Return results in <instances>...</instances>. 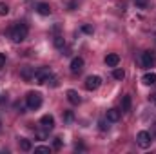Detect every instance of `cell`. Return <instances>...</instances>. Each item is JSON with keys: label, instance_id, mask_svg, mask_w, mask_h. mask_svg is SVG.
Masks as SVG:
<instances>
[{"label": "cell", "instance_id": "cell-1", "mask_svg": "<svg viewBox=\"0 0 156 154\" xmlns=\"http://www.w3.org/2000/svg\"><path fill=\"white\" fill-rule=\"evenodd\" d=\"M33 82H35V83H40V85H42V83H49V82H51V85H58L56 78L53 76V73H51L49 67H40V69H37Z\"/></svg>", "mask_w": 156, "mask_h": 154}, {"label": "cell", "instance_id": "cell-2", "mask_svg": "<svg viewBox=\"0 0 156 154\" xmlns=\"http://www.w3.org/2000/svg\"><path fill=\"white\" fill-rule=\"evenodd\" d=\"M9 38L13 40V42H16V44L24 42V40L27 38V26H26V24H16V26H13V27L9 29Z\"/></svg>", "mask_w": 156, "mask_h": 154}, {"label": "cell", "instance_id": "cell-3", "mask_svg": "<svg viewBox=\"0 0 156 154\" xmlns=\"http://www.w3.org/2000/svg\"><path fill=\"white\" fill-rule=\"evenodd\" d=\"M26 103H27V107L31 109V111H37L40 105H42V94L40 93H27V96H26Z\"/></svg>", "mask_w": 156, "mask_h": 154}, {"label": "cell", "instance_id": "cell-4", "mask_svg": "<svg viewBox=\"0 0 156 154\" xmlns=\"http://www.w3.org/2000/svg\"><path fill=\"white\" fill-rule=\"evenodd\" d=\"M136 143H138L142 149H149L151 143H153V136H151V132H147V131H140V132L136 134Z\"/></svg>", "mask_w": 156, "mask_h": 154}, {"label": "cell", "instance_id": "cell-5", "mask_svg": "<svg viewBox=\"0 0 156 154\" xmlns=\"http://www.w3.org/2000/svg\"><path fill=\"white\" fill-rule=\"evenodd\" d=\"M142 65L147 67V69L154 67L156 65V53H153V51H145V53H142Z\"/></svg>", "mask_w": 156, "mask_h": 154}, {"label": "cell", "instance_id": "cell-6", "mask_svg": "<svg viewBox=\"0 0 156 154\" xmlns=\"http://www.w3.org/2000/svg\"><path fill=\"white\" fill-rule=\"evenodd\" d=\"M85 89L87 91H96L100 85H102V78L100 76H96V75H91V76H87L85 78Z\"/></svg>", "mask_w": 156, "mask_h": 154}, {"label": "cell", "instance_id": "cell-7", "mask_svg": "<svg viewBox=\"0 0 156 154\" xmlns=\"http://www.w3.org/2000/svg\"><path fill=\"white\" fill-rule=\"evenodd\" d=\"M71 73L73 75H78V73H82V69H83V58L82 56H75L73 60H71Z\"/></svg>", "mask_w": 156, "mask_h": 154}, {"label": "cell", "instance_id": "cell-8", "mask_svg": "<svg viewBox=\"0 0 156 154\" xmlns=\"http://www.w3.org/2000/svg\"><path fill=\"white\" fill-rule=\"evenodd\" d=\"M40 125L45 129V131H51L53 127H55V118L51 114H44L42 118H40Z\"/></svg>", "mask_w": 156, "mask_h": 154}, {"label": "cell", "instance_id": "cell-9", "mask_svg": "<svg viewBox=\"0 0 156 154\" xmlns=\"http://www.w3.org/2000/svg\"><path fill=\"white\" fill-rule=\"evenodd\" d=\"M35 67H24L22 71H20V76L24 82H33V78H35Z\"/></svg>", "mask_w": 156, "mask_h": 154}, {"label": "cell", "instance_id": "cell-10", "mask_svg": "<svg viewBox=\"0 0 156 154\" xmlns=\"http://www.w3.org/2000/svg\"><path fill=\"white\" fill-rule=\"evenodd\" d=\"M37 13L42 15V16H49L51 15V5L47 2H38L37 4Z\"/></svg>", "mask_w": 156, "mask_h": 154}, {"label": "cell", "instance_id": "cell-11", "mask_svg": "<svg viewBox=\"0 0 156 154\" xmlns=\"http://www.w3.org/2000/svg\"><path fill=\"white\" fill-rule=\"evenodd\" d=\"M118 64H120V56L116 53H109L105 56V65L107 67H118Z\"/></svg>", "mask_w": 156, "mask_h": 154}, {"label": "cell", "instance_id": "cell-12", "mask_svg": "<svg viewBox=\"0 0 156 154\" xmlns=\"http://www.w3.org/2000/svg\"><path fill=\"white\" fill-rule=\"evenodd\" d=\"M67 100H69L73 105H80V103H82V98H80V94H78L75 89H69V91H67Z\"/></svg>", "mask_w": 156, "mask_h": 154}, {"label": "cell", "instance_id": "cell-13", "mask_svg": "<svg viewBox=\"0 0 156 154\" xmlns=\"http://www.w3.org/2000/svg\"><path fill=\"white\" fill-rule=\"evenodd\" d=\"M18 147H20V151L29 152V151L33 149V143H31V140H27V138H20V140H18Z\"/></svg>", "mask_w": 156, "mask_h": 154}, {"label": "cell", "instance_id": "cell-14", "mask_svg": "<svg viewBox=\"0 0 156 154\" xmlns=\"http://www.w3.org/2000/svg\"><path fill=\"white\" fill-rule=\"evenodd\" d=\"M105 118H107L111 123H116L118 120H120V111H118V109H109L107 114H105Z\"/></svg>", "mask_w": 156, "mask_h": 154}, {"label": "cell", "instance_id": "cell-15", "mask_svg": "<svg viewBox=\"0 0 156 154\" xmlns=\"http://www.w3.org/2000/svg\"><path fill=\"white\" fill-rule=\"evenodd\" d=\"M131 103H133L131 96H129V94H125V96H123V100H122V111H123V113H129V111H131Z\"/></svg>", "mask_w": 156, "mask_h": 154}, {"label": "cell", "instance_id": "cell-16", "mask_svg": "<svg viewBox=\"0 0 156 154\" xmlns=\"http://www.w3.org/2000/svg\"><path fill=\"white\" fill-rule=\"evenodd\" d=\"M142 82H144L145 85H153V83H156V73H145L144 78H142Z\"/></svg>", "mask_w": 156, "mask_h": 154}, {"label": "cell", "instance_id": "cell-17", "mask_svg": "<svg viewBox=\"0 0 156 154\" xmlns=\"http://www.w3.org/2000/svg\"><path fill=\"white\" fill-rule=\"evenodd\" d=\"M113 78H115V80H123V78H125V71L115 67V71H113Z\"/></svg>", "mask_w": 156, "mask_h": 154}, {"label": "cell", "instance_id": "cell-18", "mask_svg": "<svg viewBox=\"0 0 156 154\" xmlns=\"http://www.w3.org/2000/svg\"><path fill=\"white\" fill-rule=\"evenodd\" d=\"M55 47H56V49H64V47H66L64 37H55Z\"/></svg>", "mask_w": 156, "mask_h": 154}, {"label": "cell", "instance_id": "cell-19", "mask_svg": "<svg viewBox=\"0 0 156 154\" xmlns=\"http://www.w3.org/2000/svg\"><path fill=\"white\" fill-rule=\"evenodd\" d=\"M62 120H64V123H71V121L75 120L73 111H66V113H64V116H62Z\"/></svg>", "mask_w": 156, "mask_h": 154}, {"label": "cell", "instance_id": "cell-20", "mask_svg": "<svg viewBox=\"0 0 156 154\" xmlns=\"http://www.w3.org/2000/svg\"><path fill=\"white\" fill-rule=\"evenodd\" d=\"M9 13V5L5 2H0V16H5Z\"/></svg>", "mask_w": 156, "mask_h": 154}, {"label": "cell", "instance_id": "cell-21", "mask_svg": "<svg viewBox=\"0 0 156 154\" xmlns=\"http://www.w3.org/2000/svg\"><path fill=\"white\" fill-rule=\"evenodd\" d=\"M109 123H111V121H109L107 118H105V120H100V121H98V125H100V131H107V129H109Z\"/></svg>", "mask_w": 156, "mask_h": 154}, {"label": "cell", "instance_id": "cell-22", "mask_svg": "<svg viewBox=\"0 0 156 154\" xmlns=\"http://www.w3.org/2000/svg\"><path fill=\"white\" fill-rule=\"evenodd\" d=\"M134 5H136V7H142V9H145V7L149 5V2H147V0H134Z\"/></svg>", "mask_w": 156, "mask_h": 154}, {"label": "cell", "instance_id": "cell-23", "mask_svg": "<svg viewBox=\"0 0 156 154\" xmlns=\"http://www.w3.org/2000/svg\"><path fill=\"white\" fill-rule=\"evenodd\" d=\"M35 152H45V154H49V152H51V149H49V147L40 145V147H37V149H35Z\"/></svg>", "mask_w": 156, "mask_h": 154}, {"label": "cell", "instance_id": "cell-24", "mask_svg": "<svg viewBox=\"0 0 156 154\" xmlns=\"http://www.w3.org/2000/svg\"><path fill=\"white\" fill-rule=\"evenodd\" d=\"M82 31H83L85 35H93V31H94V29H93L91 26H87V24H85V26H82Z\"/></svg>", "mask_w": 156, "mask_h": 154}, {"label": "cell", "instance_id": "cell-25", "mask_svg": "<svg viewBox=\"0 0 156 154\" xmlns=\"http://www.w3.org/2000/svg\"><path fill=\"white\" fill-rule=\"evenodd\" d=\"M53 147H55V149H60V147H62V140H60V138H55Z\"/></svg>", "mask_w": 156, "mask_h": 154}, {"label": "cell", "instance_id": "cell-26", "mask_svg": "<svg viewBox=\"0 0 156 154\" xmlns=\"http://www.w3.org/2000/svg\"><path fill=\"white\" fill-rule=\"evenodd\" d=\"M4 65H5V56L0 53V71H2V67H4Z\"/></svg>", "mask_w": 156, "mask_h": 154}, {"label": "cell", "instance_id": "cell-27", "mask_svg": "<svg viewBox=\"0 0 156 154\" xmlns=\"http://www.w3.org/2000/svg\"><path fill=\"white\" fill-rule=\"evenodd\" d=\"M5 102H7V94L4 93V94H2V98H0V105H4Z\"/></svg>", "mask_w": 156, "mask_h": 154}, {"label": "cell", "instance_id": "cell-28", "mask_svg": "<svg viewBox=\"0 0 156 154\" xmlns=\"http://www.w3.org/2000/svg\"><path fill=\"white\" fill-rule=\"evenodd\" d=\"M75 149H76V151H83V149H85V147H83V145H82V143H76V145H75Z\"/></svg>", "mask_w": 156, "mask_h": 154}, {"label": "cell", "instance_id": "cell-29", "mask_svg": "<svg viewBox=\"0 0 156 154\" xmlns=\"http://www.w3.org/2000/svg\"><path fill=\"white\" fill-rule=\"evenodd\" d=\"M151 102L156 105V93H153V94H151Z\"/></svg>", "mask_w": 156, "mask_h": 154}, {"label": "cell", "instance_id": "cell-30", "mask_svg": "<svg viewBox=\"0 0 156 154\" xmlns=\"http://www.w3.org/2000/svg\"><path fill=\"white\" fill-rule=\"evenodd\" d=\"M151 132H153V134H156V121L153 123V129H151Z\"/></svg>", "mask_w": 156, "mask_h": 154}, {"label": "cell", "instance_id": "cell-31", "mask_svg": "<svg viewBox=\"0 0 156 154\" xmlns=\"http://www.w3.org/2000/svg\"><path fill=\"white\" fill-rule=\"evenodd\" d=\"M0 125H2V123H0Z\"/></svg>", "mask_w": 156, "mask_h": 154}]
</instances>
